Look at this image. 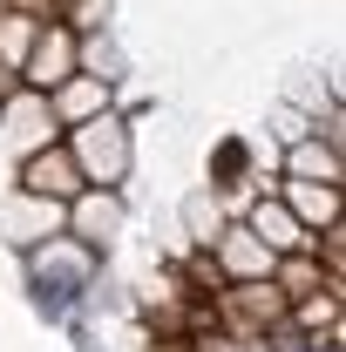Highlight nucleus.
<instances>
[{
	"label": "nucleus",
	"mask_w": 346,
	"mask_h": 352,
	"mask_svg": "<svg viewBox=\"0 0 346 352\" xmlns=\"http://www.w3.org/2000/svg\"><path fill=\"white\" fill-rule=\"evenodd\" d=\"M21 190H28V197H48V204H68L88 183H82V170H75V156H68V142H48L34 156H21Z\"/></svg>",
	"instance_id": "20e7f679"
},
{
	"label": "nucleus",
	"mask_w": 346,
	"mask_h": 352,
	"mask_svg": "<svg viewBox=\"0 0 346 352\" xmlns=\"http://www.w3.org/2000/svg\"><path fill=\"white\" fill-rule=\"evenodd\" d=\"M82 237H116L123 230V204H116V183H95V190H75L68 204H61Z\"/></svg>",
	"instance_id": "6e6552de"
},
{
	"label": "nucleus",
	"mask_w": 346,
	"mask_h": 352,
	"mask_svg": "<svg viewBox=\"0 0 346 352\" xmlns=\"http://www.w3.org/2000/svg\"><path fill=\"white\" fill-rule=\"evenodd\" d=\"M48 109H54V122H61V129H75V122H88V116H102V109H109V75L75 68L68 82L48 88Z\"/></svg>",
	"instance_id": "423d86ee"
},
{
	"label": "nucleus",
	"mask_w": 346,
	"mask_h": 352,
	"mask_svg": "<svg viewBox=\"0 0 346 352\" xmlns=\"http://www.w3.org/2000/svg\"><path fill=\"white\" fill-rule=\"evenodd\" d=\"M34 28H41L34 14L0 7V61H14V68H21V61H28V47H34Z\"/></svg>",
	"instance_id": "9b49d317"
},
{
	"label": "nucleus",
	"mask_w": 346,
	"mask_h": 352,
	"mask_svg": "<svg viewBox=\"0 0 346 352\" xmlns=\"http://www.w3.org/2000/svg\"><path fill=\"white\" fill-rule=\"evenodd\" d=\"M14 88H21V68H14V61H0V102H7Z\"/></svg>",
	"instance_id": "4468645a"
},
{
	"label": "nucleus",
	"mask_w": 346,
	"mask_h": 352,
	"mask_svg": "<svg viewBox=\"0 0 346 352\" xmlns=\"http://www.w3.org/2000/svg\"><path fill=\"white\" fill-rule=\"evenodd\" d=\"M285 176L340 183V142H312V135H299V142H292V156H285Z\"/></svg>",
	"instance_id": "9d476101"
},
{
	"label": "nucleus",
	"mask_w": 346,
	"mask_h": 352,
	"mask_svg": "<svg viewBox=\"0 0 346 352\" xmlns=\"http://www.w3.org/2000/svg\"><path fill=\"white\" fill-rule=\"evenodd\" d=\"M61 21L75 34H102L109 28V0H61Z\"/></svg>",
	"instance_id": "f8f14e48"
},
{
	"label": "nucleus",
	"mask_w": 346,
	"mask_h": 352,
	"mask_svg": "<svg viewBox=\"0 0 346 352\" xmlns=\"http://www.w3.org/2000/svg\"><path fill=\"white\" fill-rule=\"evenodd\" d=\"M0 116H7V149H14V156H34L48 142H61V122H54V109H48L41 88H14V95L0 102Z\"/></svg>",
	"instance_id": "7ed1b4c3"
},
{
	"label": "nucleus",
	"mask_w": 346,
	"mask_h": 352,
	"mask_svg": "<svg viewBox=\"0 0 346 352\" xmlns=\"http://www.w3.org/2000/svg\"><path fill=\"white\" fill-rule=\"evenodd\" d=\"M75 47H82V34H75L68 21H41V28H34V47H28V61H21V88H41V95H48L54 82H68V75L82 68Z\"/></svg>",
	"instance_id": "f03ea898"
},
{
	"label": "nucleus",
	"mask_w": 346,
	"mask_h": 352,
	"mask_svg": "<svg viewBox=\"0 0 346 352\" xmlns=\"http://www.w3.org/2000/svg\"><path fill=\"white\" fill-rule=\"evenodd\" d=\"M68 156H75L82 183H123V170H130V129L102 109V116H88V122L68 129Z\"/></svg>",
	"instance_id": "f257e3e1"
},
{
	"label": "nucleus",
	"mask_w": 346,
	"mask_h": 352,
	"mask_svg": "<svg viewBox=\"0 0 346 352\" xmlns=\"http://www.w3.org/2000/svg\"><path fill=\"white\" fill-rule=\"evenodd\" d=\"M245 230H252V237H265L272 251H312V230H305V223L292 217V210H285L278 197H258V204H252V223H245Z\"/></svg>",
	"instance_id": "1a4fd4ad"
},
{
	"label": "nucleus",
	"mask_w": 346,
	"mask_h": 352,
	"mask_svg": "<svg viewBox=\"0 0 346 352\" xmlns=\"http://www.w3.org/2000/svg\"><path fill=\"white\" fill-rule=\"evenodd\" d=\"M211 251H217V271L231 278V285H252V278H272V244L265 237H252L245 223H231V230H217L211 237Z\"/></svg>",
	"instance_id": "39448f33"
},
{
	"label": "nucleus",
	"mask_w": 346,
	"mask_h": 352,
	"mask_svg": "<svg viewBox=\"0 0 346 352\" xmlns=\"http://www.w3.org/2000/svg\"><path fill=\"white\" fill-rule=\"evenodd\" d=\"M278 190V204L305 223V230H326V223H340V183H312V176H285V183H272Z\"/></svg>",
	"instance_id": "0eeeda50"
},
{
	"label": "nucleus",
	"mask_w": 346,
	"mask_h": 352,
	"mask_svg": "<svg viewBox=\"0 0 346 352\" xmlns=\"http://www.w3.org/2000/svg\"><path fill=\"white\" fill-rule=\"evenodd\" d=\"M0 7H21V14H34V21H61V0H0Z\"/></svg>",
	"instance_id": "ddd939ff"
}]
</instances>
